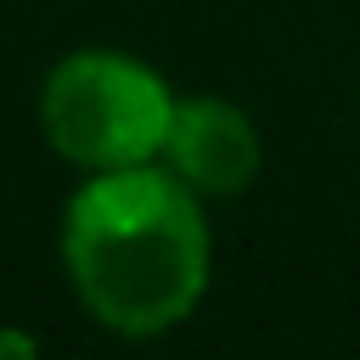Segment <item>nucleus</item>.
Listing matches in <instances>:
<instances>
[{
	"label": "nucleus",
	"instance_id": "f257e3e1",
	"mask_svg": "<svg viewBox=\"0 0 360 360\" xmlns=\"http://www.w3.org/2000/svg\"><path fill=\"white\" fill-rule=\"evenodd\" d=\"M56 259L90 326L118 343H158L208 298V197L163 158L79 174L56 219Z\"/></svg>",
	"mask_w": 360,
	"mask_h": 360
},
{
	"label": "nucleus",
	"instance_id": "f03ea898",
	"mask_svg": "<svg viewBox=\"0 0 360 360\" xmlns=\"http://www.w3.org/2000/svg\"><path fill=\"white\" fill-rule=\"evenodd\" d=\"M174 107H180V90L146 56L118 45L62 51L45 68L34 96L45 146L79 174L158 163L174 129Z\"/></svg>",
	"mask_w": 360,
	"mask_h": 360
},
{
	"label": "nucleus",
	"instance_id": "7ed1b4c3",
	"mask_svg": "<svg viewBox=\"0 0 360 360\" xmlns=\"http://www.w3.org/2000/svg\"><path fill=\"white\" fill-rule=\"evenodd\" d=\"M163 163L208 202L242 197L264 169V135L242 101H231L219 90H197V96H180V107H174Z\"/></svg>",
	"mask_w": 360,
	"mask_h": 360
},
{
	"label": "nucleus",
	"instance_id": "20e7f679",
	"mask_svg": "<svg viewBox=\"0 0 360 360\" xmlns=\"http://www.w3.org/2000/svg\"><path fill=\"white\" fill-rule=\"evenodd\" d=\"M39 354V338L28 326H0V360H34Z\"/></svg>",
	"mask_w": 360,
	"mask_h": 360
}]
</instances>
